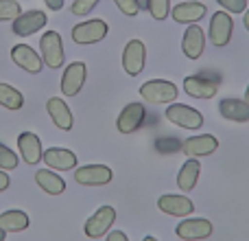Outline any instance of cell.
Returning a JSON list of instances; mask_svg holds the SVG:
<instances>
[{"mask_svg":"<svg viewBox=\"0 0 249 241\" xmlns=\"http://www.w3.org/2000/svg\"><path fill=\"white\" fill-rule=\"evenodd\" d=\"M11 61L18 68L26 70V73H31V75H37L39 70L44 68L42 55H39L33 46H29V44H16V46L11 48Z\"/></svg>","mask_w":249,"mask_h":241,"instance_id":"cell-13","label":"cell"},{"mask_svg":"<svg viewBox=\"0 0 249 241\" xmlns=\"http://www.w3.org/2000/svg\"><path fill=\"white\" fill-rule=\"evenodd\" d=\"M0 105L7 110H22L24 108V97L16 86L0 81Z\"/></svg>","mask_w":249,"mask_h":241,"instance_id":"cell-26","label":"cell"},{"mask_svg":"<svg viewBox=\"0 0 249 241\" xmlns=\"http://www.w3.org/2000/svg\"><path fill=\"white\" fill-rule=\"evenodd\" d=\"M184 92L193 99H212L219 92V79H212L210 73L188 75L184 79Z\"/></svg>","mask_w":249,"mask_h":241,"instance_id":"cell-7","label":"cell"},{"mask_svg":"<svg viewBox=\"0 0 249 241\" xmlns=\"http://www.w3.org/2000/svg\"><path fill=\"white\" fill-rule=\"evenodd\" d=\"M109 33V26L105 20L101 18H92V20H86V22H79L77 26H72V38L74 44H81V46H90V44H99L107 38Z\"/></svg>","mask_w":249,"mask_h":241,"instance_id":"cell-3","label":"cell"},{"mask_svg":"<svg viewBox=\"0 0 249 241\" xmlns=\"http://www.w3.org/2000/svg\"><path fill=\"white\" fill-rule=\"evenodd\" d=\"M144 119H146V110L142 103H127L124 110L118 114L116 119V127L121 134H133L144 125Z\"/></svg>","mask_w":249,"mask_h":241,"instance_id":"cell-15","label":"cell"},{"mask_svg":"<svg viewBox=\"0 0 249 241\" xmlns=\"http://www.w3.org/2000/svg\"><path fill=\"white\" fill-rule=\"evenodd\" d=\"M99 4V0H72L70 13L72 16H90V11Z\"/></svg>","mask_w":249,"mask_h":241,"instance_id":"cell-30","label":"cell"},{"mask_svg":"<svg viewBox=\"0 0 249 241\" xmlns=\"http://www.w3.org/2000/svg\"><path fill=\"white\" fill-rule=\"evenodd\" d=\"M142 241H158V239H155V237H151V235H146V237L142 239Z\"/></svg>","mask_w":249,"mask_h":241,"instance_id":"cell-40","label":"cell"},{"mask_svg":"<svg viewBox=\"0 0 249 241\" xmlns=\"http://www.w3.org/2000/svg\"><path fill=\"white\" fill-rule=\"evenodd\" d=\"M234 33V18L228 11H214L210 18V26H208V38L216 48H223L230 44Z\"/></svg>","mask_w":249,"mask_h":241,"instance_id":"cell-4","label":"cell"},{"mask_svg":"<svg viewBox=\"0 0 249 241\" xmlns=\"http://www.w3.org/2000/svg\"><path fill=\"white\" fill-rule=\"evenodd\" d=\"M214 230L210 220L206 217H186L184 221L175 226V235L184 241H201V239H208Z\"/></svg>","mask_w":249,"mask_h":241,"instance_id":"cell-8","label":"cell"},{"mask_svg":"<svg viewBox=\"0 0 249 241\" xmlns=\"http://www.w3.org/2000/svg\"><path fill=\"white\" fill-rule=\"evenodd\" d=\"M158 208L166 215H173V217H188L190 213L195 211V202L186 195H175V193H168V195H162L158 200Z\"/></svg>","mask_w":249,"mask_h":241,"instance_id":"cell-19","label":"cell"},{"mask_svg":"<svg viewBox=\"0 0 249 241\" xmlns=\"http://www.w3.org/2000/svg\"><path fill=\"white\" fill-rule=\"evenodd\" d=\"M138 4H140V9H146V0H136Z\"/></svg>","mask_w":249,"mask_h":241,"instance_id":"cell-38","label":"cell"},{"mask_svg":"<svg viewBox=\"0 0 249 241\" xmlns=\"http://www.w3.org/2000/svg\"><path fill=\"white\" fill-rule=\"evenodd\" d=\"M39 55L46 68H61L66 61V51H64V40L57 31H46L39 40Z\"/></svg>","mask_w":249,"mask_h":241,"instance_id":"cell-2","label":"cell"},{"mask_svg":"<svg viewBox=\"0 0 249 241\" xmlns=\"http://www.w3.org/2000/svg\"><path fill=\"white\" fill-rule=\"evenodd\" d=\"M46 112L53 123H55V127H59L61 132H70V129H72V125H74L72 110H70V105L66 103L64 99L51 97V99L46 101Z\"/></svg>","mask_w":249,"mask_h":241,"instance_id":"cell-17","label":"cell"},{"mask_svg":"<svg viewBox=\"0 0 249 241\" xmlns=\"http://www.w3.org/2000/svg\"><path fill=\"white\" fill-rule=\"evenodd\" d=\"M114 178V171L107 164H86L74 169V180L81 186H105Z\"/></svg>","mask_w":249,"mask_h":241,"instance_id":"cell-12","label":"cell"},{"mask_svg":"<svg viewBox=\"0 0 249 241\" xmlns=\"http://www.w3.org/2000/svg\"><path fill=\"white\" fill-rule=\"evenodd\" d=\"M245 101L249 103V86H247V90H245Z\"/></svg>","mask_w":249,"mask_h":241,"instance_id":"cell-41","label":"cell"},{"mask_svg":"<svg viewBox=\"0 0 249 241\" xmlns=\"http://www.w3.org/2000/svg\"><path fill=\"white\" fill-rule=\"evenodd\" d=\"M105 241H129V237L123 233V230H112V233L107 235V239Z\"/></svg>","mask_w":249,"mask_h":241,"instance_id":"cell-34","label":"cell"},{"mask_svg":"<svg viewBox=\"0 0 249 241\" xmlns=\"http://www.w3.org/2000/svg\"><path fill=\"white\" fill-rule=\"evenodd\" d=\"M206 16H208V7L203 2H197V0L179 2L171 9V18L177 24H197Z\"/></svg>","mask_w":249,"mask_h":241,"instance_id":"cell-16","label":"cell"},{"mask_svg":"<svg viewBox=\"0 0 249 241\" xmlns=\"http://www.w3.org/2000/svg\"><path fill=\"white\" fill-rule=\"evenodd\" d=\"M219 112L225 120L232 123H249V103L245 99H223L219 103Z\"/></svg>","mask_w":249,"mask_h":241,"instance_id":"cell-22","label":"cell"},{"mask_svg":"<svg viewBox=\"0 0 249 241\" xmlns=\"http://www.w3.org/2000/svg\"><path fill=\"white\" fill-rule=\"evenodd\" d=\"M44 2H46V7L51 11H61L64 9V0H44Z\"/></svg>","mask_w":249,"mask_h":241,"instance_id":"cell-36","label":"cell"},{"mask_svg":"<svg viewBox=\"0 0 249 241\" xmlns=\"http://www.w3.org/2000/svg\"><path fill=\"white\" fill-rule=\"evenodd\" d=\"M42 160L46 162V169H53V171L77 169V154L70 149H64V147H51V149H46Z\"/></svg>","mask_w":249,"mask_h":241,"instance_id":"cell-18","label":"cell"},{"mask_svg":"<svg viewBox=\"0 0 249 241\" xmlns=\"http://www.w3.org/2000/svg\"><path fill=\"white\" fill-rule=\"evenodd\" d=\"M140 97L142 101L153 105H164V103H175L177 97H179V90L173 81L168 79H149L146 83L140 86Z\"/></svg>","mask_w":249,"mask_h":241,"instance_id":"cell-1","label":"cell"},{"mask_svg":"<svg viewBox=\"0 0 249 241\" xmlns=\"http://www.w3.org/2000/svg\"><path fill=\"white\" fill-rule=\"evenodd\" d=\"M0 228L4 233H22L29 228V215L20 208H11L0 215Z\"/></svg>","mask_w":249,"mask_h":241,"instance_id":"cell-25","label":"cell"},{"mask_svg":"<svg viewBox=\"0 0 249 241\" xmlns=\"http://www.w3.org/2000/svg\"><path fill=\"white\" fill-rule=\"evenodd\" d=\"M114 221H116V211H114V206L103 204V206L96 208L94 215L88 217V221L83 224V230H86V235L90 239H101L107 235V230L114 226Z\"/></svg>","mask_w":249,"mask_h":241,"instance_id":"cell-6","label":"cell"},{"mask_svg":"<svg viewBox=\"0 0 249 241\" xmlns=\"http://www.w3.org/2000/svg\"><path fill=\"white\" fill-rule=\"evenodd\" d=\"M219 147V138L214 134H197V136H190L181 142V151H184L188 158H203V156H210L216 151Z\"/></svg>","mask_w":249,"mask_h":241,"instance_id":"cell-14","label":"cell"},{"mask_svg":"<svg viewBox=\"0 0 249 241\" xmlns=\"http://www.w3.org/2000/svg\"><path fill=\"white\" fill-rule=\"evenodd\" d=\"M35 182L42 191H46L48 195H61L66 191V180L55 173L53 169H37L35 173Z\"/></svg>","mask_w":249,"mask_h":241,"instance_id":"cell-23","label":"cell"},{"mask_svg":"<svg viewBox=\"0 0 249 241\" xmlns=\"http://www.w3.org/2000/svg\"><path fill=\"white\" fill-rule=\"evenodd\" d=\"M4 239H7V233H4V230L0 228V241H4Z\"/></svg>","mask_w":249,"mask_h":241,"instance_id":"cell-39","label":"cell"},{"mask_svg":"<svg viewBox=\"0 0 249 241\" xmlns=\"http://www.w3.org/2000/svg\"><path fill=\"white\" fill-rule=\"evenodd\" d=\"M88 79V66L83 61H70L64 68L61 75V95L64 97H74L81 92Z\"/></svg>","mask_w":249,"mask_h":241,"instance_id":"cell-11","label":"cell"},{"mask_svg":"<svg viewBox=\"0 0 249 241\" xmlns=\"http://www.w3.org/2000/svg\"><path fill=\"white\" fill-rule=\"evenodd\" d=\"M155 147H158L162 154H173V151L181 149V142L177 141V138H173V136H166V138H160V141L155 142Z\"/></svg>","mask_w":249,"mask_h":241,"instance_id":"cell-32","label":"cell"},{"mask_svg":"<svg viewBox=\"0 0 249 241\" xmlns=\"http://www.w3.org/2000/svg\"><path fill=\"white\" fill-rule=\"evenodd\" d=\"M16 167H18V156L4 142H0V169L2 171H13Z\"/></svg>","mask_w":249,"mask_h":241,"instance_id":"cell-29","label":"cell"},{"mask_svg":"<svg viewBox=\"0 0 249 241\" xmlns=\"http://www.w3.org/2000/svg\"><path fill=\"white\" fill-rule=\"evenodd\" d=\"M114 4L118 7V11H121L123 16L133 18V16L140 13V4H138L136 0H114Z\"/></svg>","mask_w":249,"mask_h":241,"instance_id":"cell-31","label":"cell"},{"mask_svg":"<svg viewBox=\"0 0 249 241\" xmlns=\"http://www.w3.org/2000/svg\"><path fill=\"white\" fill-rule=\"evenodd\" d=\"M243 24H245V29L249 31V7L245 9V13H243Z\"/></svg>","mask_w":249,"mask_h":241,"instance_id":"cell-37","label":"cell"},{"mask_svg":"<svg viewBox=\"0 0 249 241\" xmlns=\"http://www.w3.org/2000/svg\"><path fill=\"white\" fill-rule=\"evenodd\" d=\"M171 0H146V11L160 22L171 16Z\"/></svg>","mask_w":249,"mask_h":241,"instance_id":"cell-27","label":"cell"},{"mask_svg":"<svg viewBox=\"0 0 249 241\" xmlns=\"http://www.w3.org/2000/svg\"><path fill=\"white\" fill-rule=\"evenodd\" d=\"M146 64V46L142 40H129L123 51V68L129 77H138Z\"/></svg>","mask_w":249,"mask_h":241,"instance_id":"cell-10","label":"cell"},{"mask_svg":"<svg viewBox=\"0 0 249 241\" xmlns=\"http://www.w3.org/2000/svg\"><path fill=\"white\" fill-rule=\"evenodd\" d=\"M216 2L228 13H245L247 9V0H216Z\"/></svg>","mask_w":249,"mask_h":241,"instance_id":"cell-33","label":"cell"},{"mask_svg":"<svg viewBox=\"0 0 249 241\" xmlns=\"http://www.w3.org/2000/svg\"><path fill=\"white\" fill-rule=\"evenodd\" d=\"M18 149H20V156L26 164H37L44 156L42 141H39V136L33 132H22L20 136H18Z\"/></svg>","mask_w":249,"mask_h":241,"instance_id":"cell-21","label":"cell"},{"mask_svg":"<svg viewBox=\"0 0 249 241\" xmlns=\"http://www.w3.org/2000/svg\"><path fill=\"white\" fill-rule=\"evenodd\" d=\"M206 48V33L199 24H188L184 31V40H181V51L188 60H199Z\"/></svg>","mask_w":249,"mask_h":241,"instance_id":"cell-20","label":"cell"},{"mask_svg":"<svg viewBox=\"0 0 249 241\" xmlns=\"http://www.w3.org/2000/svg\"><path fill=\"white\" fill-rule=\"evenodd\" d=\"M164 117L181 129H201L203 127V114L184 103H171L166 108V112H164Z\"/></svg>","mask_w":249,"mask_h":241,"instance_id":"cell-5","label":"cell"},{"mask_svg":"<svg viewBox=\"0 0 249 241\" xmlns=\"http://www.w3.org/2000/svg\"><path fill=\"white\" fill-rule=\"evenodd\" d=\"M9 184H11V178H9V173H4L2 169H0V193H2V191H7Z\"/></svg>","mask_w":249,"mask_h":241,"instance_id":"cell-35","label":"cell"},{"mask_svg":"<svg viewBox=\"0 0 249 241\" xmlns=\"http://www.w3.org/2000/svg\"><path fill=\"white\" fill-rule=\"evenodd\" d=\"M46 22H48L46 13L39 11V9H31V11H22L20 16L11 22V31L18 38H29V35L42 31L44 26H46Z\"/></svg>","mask_w":249,"mask_h":241,"instance_id":"cell-9","label":"cell"},{"mask_svg":"<svg viewBox=\"0 0 249 241\" xmlns=\"http://www.w3.org/2000/svg\"><path fill=\"white\" fill-rule=\"evenodd\" d=\"M22 13V7L18 0H0V22H9L16 20Z\"/></svg>","mask_w":249,"mask_h":241,"instance_id":"cell-28","label":"cell"},{"mask_svg":"<svg viewBox=\"0 0 249 241\" xmlns=\"http://www.w3.org/2000/svg\"><path fill=\"white\" fill-rule=\"evenodd\" d=\"M199 173H201V164L197 158H188L181 164L179 173H177V186L179 191H193L199 182Z\"/></svg>","mask_w":249,"mask_h":241,"instance_id":"cell-24","label":"cell"}]
</instances>
